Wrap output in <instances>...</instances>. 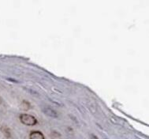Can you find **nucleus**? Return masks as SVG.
Returning a JSON list of instances; mask_svg holds the SVG:
<instances>
[{
    "mask_svg": "<svg viewBox=\"0 0 149 139\" xmlns=\"http://www.w3.org/2000/svg\"><path fill=\"white\" fill-rule=\"evenodd\" d=\"M30 139H44L43 134L40 131H32L29 134Z\"/></svg>",
    "mask_w": 149,
    "mask_h": 139,
    "instance_id": "obj_3",
    "label": "nucleus"
},
{
    "mask_svg": "<svg viewBox=\"0 0 149 139\" xmlns=\"http://www.w3.org/2000/svg\"><path fill=\"white\" fill-rule=\"evenodd\" d=\"M20 120L23 124L26 126H34L37 123V120L31 115L22 114L20 115Z\"/></svg>",
    "mask_w": 149,
    "mask_h": 139,
    "instance_id": "obj_1",
    "label": "nucleus"
},
{
    "mask_svg": "<svg viewBox=\"0 0 149 139\" xmlns=\"http://www.w3.org/2000/svg\"><path fill=\"white\" fill-rule=\"evenodd\" d=\"M1 102H2V101H1V99H0V104H1Z\"/></svg>",
    "mask_w": 149,
    "mask_h": 139,
    "instance_id": "obj_5",
    "label": "nucleus"
},
{
    "mask_svg": "<svg viewBox=\"0 0 149 139\" xmlns=\"http://www.w3.org/2000/svg\"><path fill=\"white\" fill-rule=\"evenodd\" d=\"M42 111H43L44 114L48 115L50 117L58 118V116L57 112H55L54 110L52 109V108H49V107H44V108H42Z\"/></svg>",
    "mask_w": 149,
    "mask_h": 139,
    "instance_id": "obj_2",
    "label": "nucleus"
},
{
    "mask_svg": "<svg viewBox=\"0 0 149 139\" xmlns=\"http://www.w3.org/2000/svg\"><path fill=\"white\" fill-rule=\"evenodd\" d=\"M90 138L91 139H99L96 136H95L94 134H91V137H90Z\"/></svg>",
    "mask_w": 149,
    "mask_h": 139,
    "instance_id": "obj_4",
    "label": "nucleus"
}]
</instances>
